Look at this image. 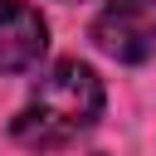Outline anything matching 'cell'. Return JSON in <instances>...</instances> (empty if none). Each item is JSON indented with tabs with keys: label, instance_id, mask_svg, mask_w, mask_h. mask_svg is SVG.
I'll use <instances>...</instances> for the list:
<instances>
[{
	"label": "cell",
	"instance_id": "6da1fadb",
	"mask_svg": "<svg viewBox=\"0 0 156 156\" xmlns=\"http://www.w3.org/2000/svg\"><path fill=\"white\" fill-rule=\"evenodd\" d=\"M98 117H102V78L88 63L63 58L34 83L29 102L20 107L15 141H24L34 151H54V146L78 141V132H88Z\"/></svg>",
	"mask_w": 156,
	"mask_h": 156
},
{
	"label": "cell",
	"instance_id": "7a4b0ae2",
	"mask_svg": "<svg viewBox=\"0 0 156 156\" xmlns=\"http://www.w3.org/2000/svg\"><path fill=\"white\" fill-rule=\"evenodd\" d=\"M93 44L117 63H141L156 54V0H107L93 20Z\"/></svg>",
	"mask_w": 156,
	"mask_h": 156
},
{
	"label": "cell",
	"instance_id": "3957f363",
	"mask_svg": "<svg viewBox=\"0 0 156 156\" xmlns=\"http://www.w3.org/2000/svg\"><path fill=\"white\" fill-rule=\"evenodd\" d=\"M49 49V24L24 0H0V73L34 68Z\"/></svg>",
	"mask_w": 156,
	"mask_h": 156
},
{
	"label": "cell",
	"instance_id": "277c9868",
	"mask_svg": "<svg viewBox=\"0 0 156 156\" xmlns=\"http://www.w3.org/2000/svg\"><path fill=\"white\" fill-rule=\"evenodd\" d=\"M83 156H102V151H83Z\"/></svg>",
	"mask_w": 156,
	"mask_h": 156
}]
</instances>
